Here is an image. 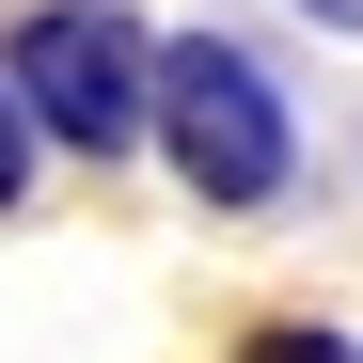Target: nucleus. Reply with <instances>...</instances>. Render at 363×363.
<instances>
[{"instance_id": "obj_4", "label": "nucleus", "mask_w": 363, "mask_h": 363, "mask_svg": "<svg viewBox=\"0 0 363 363\" xmlns=\"http://www.w3.org/2000/svg\"><path fill=\"white\" fill-rule=\"evenodd\" d=\"M32 174H48V127H32V111H16V79H0V221L32 206Z\"/></svg>"}, {"instance_id": "obj_5", "label": "nucleus", "mask_w": 363, "mask_h": 363, "mask_svg": "<svg viewBox=\"0 0 363 363\" xmlns=\"http://www.w3.org/2000/svg\"><path fill=\"white\" fill-rule=\"evenodd\" d=\"M300 32H332V48H363V0H284Z\"/></svg>"}, {"instance_id": "obj_3", "label": "nucleus", "mask_w": 363, "mask_h": 363, "mask_svg": "<svg viewBox=\"0 0 363 363\" xmlns=\"http://www.w3.org/2000/svg\"><path fill=\"white\" fill-rule=\"evenodd\" d=\"M221 363H363V332H347V316H253Z\"/></svg>"}, {"instance_id": "obj_1", "label": "nucleus", "mask_w": 363, "mask_h": 363, "mask_svg": "<svg viewBox=\"0 0 363 363\" xmlns=\"http://www.w3.org/2000/svg\"><path fill=\"white\" fill-rule=\"evenodd\" d=\"M158 174L206 221H269L300 190V95L269 79L253 32H221V16L158 32Z\"/></svg>"}, {"instance_id": "obj_2", "label": "nucleus", "mask_w": 363, "mask_h": 363, "mask_svg": "<svg viewBox=\"0 0 363 363\" xmlns=\"http://www.w3.org/2000/svg\"><path fill=\"white\" fill-rule=\"evenodd\" d=\"M0 79L48 127V158H158V32L127 0H32L0 32Z\"/></svg>"}]
</instances>
